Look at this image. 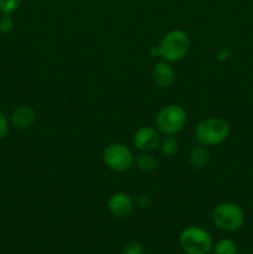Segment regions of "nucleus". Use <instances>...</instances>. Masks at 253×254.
Listing matches in <instances>:
<instances>
[{
	"instance_id": "obj_1",
	"label": "nucleus",
	"mask_w": 253,
	"mask_h": 254,
	"mask_svg": "<svg viewBox=\"0 0 253 254\" xmlns=\"http://www.w3.org/2000/svg\"><path fill=\"white\" fill-rule=\"evenodd\" d=\"M190 50V37L184 30L173 29L161 37L160 42L150 49L153 57H161L166 62H179L185 59Z\"/></svg>"
},
{
	"instance_id": "obj_2",
	"label": "nucleus",
	"mask_w": 253,
	"mask_h": 254,
	"mask_svg": "<svg viewBox=\"0 0 253 254\" xmlns=\"http://www.w3.org/2000/svg\"><path fill=\"white\" fill-rule=\"evenodd\" d=\"M230 124L220 117H208L198 122L193 130L197 144L203 146H217L230 136Z\"/></svg>"
},
{
	"instance_id": "obj_3",
	"label": "nucleus",
	"mask_w": 253,
	"mask_h": 254,
	"mask_svg": "<svg viewBox=\"0 0 253 254\" xmlns=\"http://www.w3.org/2000/svg\"><path fill=\"white\" fill-rule=\"evenodd\" d=\"M186 111L176 103L164 106L155 117V128L163 135H176L186 126Z\"/></svg>"
},
{
	"instance_id": "obj_4",
	"label": "nucleus",
	"mask_w": 253,
	"mask_h": 254,
	"mask_svg": "<svg viewBox=\"0 0 253 254\" xmlns=\"http://www.w3.org/2000/svg\"><path fill=\"white\" fill-rule=\"evenodd\" d=\"M179 245L185 254H208L213 248V241L205 228L189 226L181 231Z\"/></svg>"
},
{
	"instance_id": "obj_5",
	"label": "nucleus",
	"mask_w": 253,
	"mask_h": 254,
	"mask_svg": "<svg viewBox=\"0 0 253 254\" xmlns=\"http://www.w3.org/2000/svg\"><path fill=\"white\" fill-rule=\"evenodd\" d=\"M216 228L225 232H235L245 225V212L235 202L218 203L211 213Z\"/></svg>"
},
{
	"instance_id": "obj_6",
	"label": "nucleus",
	"mask_w": 253,
	"mask_h": 254,
	"mask_svg": "<svg viewBox=\"0 0 253 254\" xmlns=\"http://www.w3.org/2000/svg\"><path fill=\"white\" fill-rule=\"evenodd\" d=\"M134 158L130 149L123 143H111L104 148L102 159L109 170L114 173H126L134 166Z\"/></svg>"
},
{
	"instance_id": "obj_7",
	"label": "nucleus",
	"mask_w": 253,
	"mask_h": 254,
	"mask_svg": "<svg viewBox=\"0 0 253 254\" xmlns=\"http://www.w3.org/2000/svg\"><path fill=\"white\" fill-rule=\"evenodd\" d=\"M161 134L155 127H140L133 134V145L141 153H151L159 148Z\"/></svg>"
},
{
	"instance_id": "obj_8",
	"label": "nucleus",
	"mask_w": 253,
	"mask_h": 254,
	"mask_svg": "<svg viewBox=\"0 0 253 254\" xmlns=\"http://www.w3.org/2000/svg\"><path fill=\"white\" fill-rule=\"evenodd\" d=\"M135 200L129 193L118 191L109 196L107 201V208L109 213L116 218H126L135 210Z\"/></svg>"
},
{
	"instance_id": "obj_9",
	"label": "nucleus",
	"mask_w": 253,
	"mask_h": 254,
	"mask_svg": "<svg viewBox=\"0 0 253 254\" xmlns=\"http://www.w3.org/2000/svg\"><path fill=\"white\" fill-rule=\"evenodd\" d=\"M151 77L154 83L160 88H169L175 81V71L170 62L159 61L151 69Z\"/></svg>"
},
{
	"instance_id": "obj_10",
	"label": "nucleus",
	"mask_w": 253,
	"mask_h": 254,
	"mask_svg": "<svg viewBox=\"0 0 253 254\" xmlns=\"http://www.w3.org/2000/svg\"><path fill=\"white\" fill-rule=\"evenodd\" d=\"M36 112L29 106H19L11 112L10 116V124L16 129H29L36 122Z\"/></svg>"
},
{
	"instance_id": "obj_11",
	"label": "nucleus",
	"mask_w": 253,
	"mask_h": 254,
	"mask_svg": "<svg viewBox=\"0 0 253 254\" xmlns=\"http://www.w3.org/2000/svg\"><path fill=\"white\" fill-rule=\"evenodd\" d=\"M208 161H210V153L207 150V146L197 144L189 153V163L196 170H201V169L206 168Z\"/></svg>"
},
{
	"instance_id": "obj_12",
	"label": "nucleus",
	"mask_w": 253,
	"mask_h": 254,
	"mask_svg": "<svg viewBox=\"0 0 253 254\" xmlns=\"http://www.w3.org/2000/svg\"><path fill=\"white\" fill-rule=\"evenodd\" d=\"M134 166L143 174H150L158 168V160L150 153H141L134 158Z\"/></svg>"
},
{
	"instance_id": "obj_13",
	"label": "nucleus",
	"mask_w": 253,
	"mask_h": 254,
	"mask_svg": "<svg viewBox=\"0 0 253 254\" xmlns=\"http://www.w3.org/2000/svg\"><path fill=\"white\" fill-rule=\"evenodd\" d=\"M161 154L166 158H173L180 150V143L175 135H164V138L160 140L159 144Z\"/></svg>"
},
{
	"instance_id": "obj_14",
	"label": "nucleus",
	"mask_w": 253,
	"mask_h": 254,
	"mask_svg": "<svg viewBox=\"0 0 253 254\" xmlns=\"http://www.w3.org/2000/svg\"><path fill=\"white\" fill-rule=\"evenodd\" d=\"M213 254H237V245L230 238H222L213 246Z\"/></svg>"
},
{
	"instance_id": "obj_15",
	"label": "nucleus",
	"mask_w": 253,
	"mask_h": 254,
	"mask_svg": "<svg viewBox=\"0 0 253 254\" xmlns=\"http://www.w3.org/2000/svg\"><path fill=\"white\" fill-rule=\"evenodd\" d=\"M21 0H0V11L4 15H11L20 7Z\"/></svg>"
},
{
	"instance_id": "obj_16",
	"label": "nucleus",
	"mask_w": 253,
	"mask_h": 254,
	"mask_svg": "<svg viewBox=\"0 0 253 254\" xmlns=\"http://www.w3.org/2000/svg\"><path fill=\"white\" fill-rule=\"evenodd\" d=\"M122 254H144V248L139 242L131 241V242L126 243V245L124 246Z\"/></svg>"
},
{
	"instance_id": "obj_17",
	"label": "nucleus",
	"mask_w": 253,
	"mask_h": 254,
	"mask_svg": "<svg viewBox=\"0 0 253 254\" xmlns=\"http://www.w3.org/2000/svg\"><path fill=\"white\" fill-rule=\"evenodd\" d=\"M12 29H14V21L10 17V15H4L2 17H0V32L7 34Z\"/></svg>"
},
{
	"instance_id": "obj_18",
	"label": "nucleus",
	"mask_w": 253,
	"mask_h": 254,
	"mask_svg": "<svg viewBox=\"0 0 253 254\" xmlns=\"http://www.w3.org/2000/svg\"><path fill=\"white\" fill-rule=\"evenodd\" d=\"M10 128V121L4 116L2 113H0V141L7 135Z\"/></svg>"
},
{
	"instance_id": "obj_19",
	"label": "nucleus",
	"mask_w": 253,
	"mask_h": 254,
	"mask_svg": "<svg viewBox=\"0 0 253 254\" xmlns=\"http://www.w3.org/2000/svg\"><path fill=\"white\" fill-rule=\"evenodd\" d=\"M151 205V198L149 195H145V193H143V195H139L138 197H136L135 200V206L139 208H143V210H145V208H149Z\"/></svg>"
},
{
	"instance_id": "obj_20",
	"label": "nucleus",
	"mask_w": 253,
	"mask_h": 254,
	"mask_svg": "<svg viewBox=\"0 0 253 254\" xmlns=\"http://www.w3.org/2000/svg\"><path fill=\"white\" fill-rule=\"evenodd\" d=\"M208 254H210V253H208Z\"/></svg>"
}]
</instances>
